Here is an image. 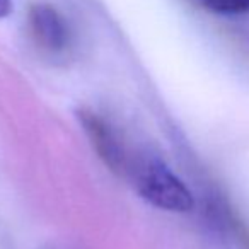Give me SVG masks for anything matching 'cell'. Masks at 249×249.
<instances>
[{"label":"cell","instance_id":"2","mask_svg":"<svg viewBox=\"0 0 249 249\" xmlns=\"http://www.w3.org/2000/svg\"><path fill=\"white\" fill-rule=\"evenodd\" d=\"M79 123L82 124L84 132L89 137L94 150L97 152L99 159L116 174H128L130 171V157L126 154L123 142L116 130L106 121L99 113L92 109H82L77 111Z\"/></svg>","mask_w":249,"mask_h":249},{"label":"cell","instance_id":"5","mask_svg":"<svg viewBox=\"0 0 249 249\" xmlns=\"http://www.w3.org/2000/svg\"><path fill=\"white\" fill-rule=\"evenodd\" d=\"M14 11V0H0V19H5Z\"/></svg>","mask_w":249,"mask_h":249},{"label":"cell","instance_id":"1","mask_svg":"<svg viewBox=\"0 0 249 249\" xmlns=\"http://www.w3.org/2000/svg\"><path fill=\"white\" fill-rule=\"evenodd\" d=\"M139 195L152 205L171 213H188L195 207V196L183 179L159 159H145L130 169Z\"/></svg>","mask_w":249,"mask_h":249},{"label":"cell","instance_id":"3","mask_svg":"<svg viewBox=\"0 0 249 249\" xmlns=\"http://www.w3.org/2000/svg\"><path fill=\"white\" fill-rule=\"evenodd\" d=\"M28 28L35 43L50 55H62L72 45V31L56 7L38 2L29 7Z\"/></svg>","mask_w":249,"mask_h":249},{"label":"cell","instance_id":"4","mask_svg":"<svg viewBox=\"0 0 249 249\" xmlns=\"http://www.w3.org/2000/svg\"><path fill=\"white\" fill-rule=\"evenodd\" d=\"M208 12L218 16H244L249 14V0H195Z\"/></svg>","mask_w":249,"mask_h":249}]
</instances>
